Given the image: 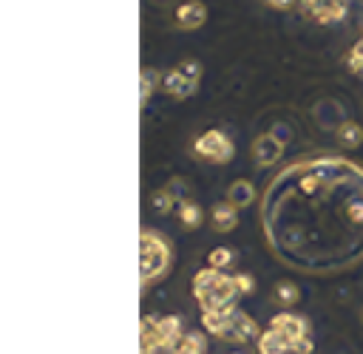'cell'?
I'll return each mask as SVG.
<instances>
[{"label": "cell", "instance_id": "1", "mask_svg": "<svg viewBox=\"0 0 363 354\" xmlns=\"http://www.w3.org/2000/svg\"><path fill=\"white\" fill-rule=\"evenodd\" d=\"M193 295L201 303V309H233L238 292L235 275H224L221 269H201L193 278Z\"/></svg>", "mask_w": 363, "mask_h": 354}, {"label": "cell", "instance_id": "2", "mask_svg": "<svg viewBox=\"0 0 363 354\" xmlns=\"http://www.w3.org/2000/svg\"><path fill=\"white\" fill-rule=\"evenodd\" d=\"M167 266H170L167 241L153 229H142V286H147L153 278H162Z\"/></svg>", "mask_w": 363, "mask_h": 354}, {"label": "cell", "instance_id": "3", "mask_svg": "<svg viewBox=\"0 0 363 354\" xmlns=\"http://www.w3.org/2000/svg\"><path fill=\"white\" fill-rule=\"evenodd\" d=\"M193 153L204 161H213V164H227L235 153L230 136H224L221 130H207L201 133L196 142H193Z\"/></svg>", "mask_w": 363, "mask_h": 354}, {"label": "cell", "instance_id": "4", "mask_svg": "<svg viewBox=\"0 0 363 354\" xmlns=\"http://www.w3.org/2000/svg\"><path fill=\"white\" fill-rule=\"evenodd\" d=\"M301 6L320 25L337 23V20L346 17V0H301Z\"/></svg>", "mask_w": 363, "mask_h": 354}, {"label": "cell", "instance_id": "5", "mask_svg": "<svg viewBox=\"0 0 363 354\" xmlns=\"http://www.w3.org/2000/svg\"><path fill=\"white\" fill-rule=\"evenodd\" d=\"M221 337H227V340H233V343H247V340H258V337H261V331H258V326H255V320H252V317H247L244 312L233 309L230 323H227V329H224V334H221Z\"/></svg>", "mask_w": 363, "mask_h": 354}, {"label": "cell", "instance_id": "6", "mask_svg": "<svg viewBox=\"0 0 363 354\" xmlns=\"http://www.w3.org/2000/svg\"><path fill=\"white\" fill-rule=\"evenodd\" d=\"M281 153H284V139H278V136H272V133H261V136L255 139V144H252V156H255V161H258L261 167L275 164V161L281 159Z\"/></svg>", "mask_w": 363, "mask_h": 354}, {"label": "cell", "instance_id": "7", "mask_svg": "<svg viewBox=\"0 0 363 354\" xmlns=\"http://www.w3.org/2000/svg\"><path fill=\"white\" fill-rule=\"evenodd\" d=\"M269 326L289 343V348H292V343H295L298 337H306V334H309L306 320H303V317H295V314H275Z\"/></svg>", "mask_w": 363, "mask_h": 354}, {"label": "cell", "instance_id": "8", "mask_svg": "<svg viewBox=\"0 0 363 354\" xmlns=\"http://www.w3.org/2000/svg\"><path fill=\"white\" fill-rule=\"evenodd\" d=\"M204 20H207V8H204V3H199V0H187V3H182V6L176 8V25H179L182 31H193V28H199Z\"/></svg>", "mask_w": 363, "mask_h": 354}, {"label": "cell", "instance_id": "9", "mask_svg": "<svg viewBox=\"0 0 363 354\" xmlns=\"http://www.w3.org/2000/svg\"><path fill=\"white\" fill-rule=\"evenodd\" d=\"M162 88L170 93V96H179V99H187L193 91H196V82H190L179 68H173V71H167L164 76H162Z\"/></svg>", "mask_w": 363, "mask_h": 354}, {"label": "cell", "instance_id": "10", "mask_svg": "<svg viewBox=\"0 0 363 354\" xmlns=\"http://www.w3.org/2000/svg\"><path fill=\"white\" fill-rule=\"evenodd\" d=\"M210 224H213V229L216 232H230L235 224H238V207L235 204H216L213 207V212H210Z\"/></svg>", "mask_w": 363, "mask_h": 354}, {"label": "cell", "instance_id": "11", "mask_svg": "<svg viewBox=\"0 0 363 354\" xmlns=\"http://www.w3.org/2000/svg\"><path fill=\"white\" fill-rule=\"evenodd\" d=\"M258 351H261V354H286V351H289V343L269 326V329L261 331V337H258Z\"/></svg>", "mask_w": 363, "mask_h": 354}, {"label": "cell", "instance_id": "12", "mask_svg": "<svg viewBox=\"0 0 363 354\" xmlns=\"http://www.w3.org/2000/svg\"><path fill=\"white\" fill-rule=\"evenodd\" d=\"M335 133H337V142L343 144V147H349V150H354V147H360V142H363V127L357 125V122H340L337 127H335Z\"/></svg>", "mask_w": 363, "mask_h": 354}, {"label": "cell", "instance_id": "13", "mask_svg": "<svg viewBox=\"0 0 363 354\" xmlns=\"http://www.w3.org/2000/svg\"><path fill=\"white\" fill-rule=\"evenodd\" d=\"M233 309H235V306H233ZM233 309H204V314H201L204 329H207L210 334H224V329H227V323H230Z\"/></svg>", "mask_w": 363, "mask_h": 354}, {"label": "cell", "instance_id": "14", "mask_svg": "<svg viewBox=\"0 0 363 354\" xmlns=\"http://www.w3.org/2000/svg\"><path fill=\"white\" fill-rule=\"evenodd\" d=\"M252 198H255V190H252L250 181L235 178V181L230 184V193H227V201H230V204H235V207H247V204H252Z\"/></svg>", "mask_w": 363, "mask_h": 354}, {"label": "cell", "instance_id": "15", "mask_svg": "<svg viewBox=\"0 0 363 354\" xmlns=\"http://www.w3.org/2000/svg\"><path fill=\"white\" fill-rule=\"evenodd\" d=\"M179 337H182V320L179 317H159V323H156V340L176 346Z\"/></svg>", "mask_w": 363, "mask_h": 354}, {"label": "cell", "instance_id": "16", "mask_svg": "<svg viewBox=\"0 0 363 354\" xmlns=\"http://www.w3.org/2000/svg\"><path fill=\"white\" fill-rule=\"evenodd\" d=\"M179 207V221L184 224V229H196L199 224H201V210L187 198V201H182V204H176Z\"/></svg>", "mask_w": 363, "mask_h": 354}, {"label": "cell", "instance_id": "17", "mask_svg": "<svg viewBox=\"0 0 363 354\" xmlns=\"http://www.w3.org/2000/svg\"><path fill=\"white\" fill-rule=\"evenodd\" d=\"M173 354H204V337L201 334H184V337H179V343H176V351Z\"/></svg>", "mask_w": 363, "mask_h": 354}, {"label": "cell", "instance_id": "18", "mask_svg": "<svg viewBox=\"0 0 363 354\" xmlns=\"http://www.w3.org/2000/svg\"><path fill=\"white\" fill-rule=\"evenodd\" d=\"M275 303H281V306H292V303H298V286L295 283H289V280H281V283H275Z\"/></svg>", "mask_w": 363, "mask_h": 354}, {"label": "cell", "instance_id": "19", "mask_svg": "<svg viewBox=\"0 0 363 354\" xmlns=\"http://www.w3.org/2000/svg\"><path fill=\"white\" fill-rule=\"evenodd\" d=\"M210 266L213 269H230L233 266V249H227V246H216V249H210Z\"/></svg>", "mask_w": 363, "mask_h": 354}, {"label": "cell", "instance_id": "20", "mask_svg": "<svg viewBox=\"0 0 363 354\" xmlns=\"http://www.w3.org/2000/svg\"><path fill=\"white\" fill-rule=\"evenodd\" d=\"M159 74L150 68V65H142V102H147V96L153 93V88L159 85Z\"/></svg>", "mask_w": 363, "mask_h": 354}, {"label": "cell", "instance_id": "21", "mask_svg": "<svg viewBox=\"0 0 363 354\" xmlns=\"http://www.w3.org/2000/svg\"><path fill=\"white\" fill-rule=\"evenodd\" d=\"M150 204H153V210H156V212L167 215V212L173 210V204H176V201H173V195H170L167 190H159V193H153V195H150Z\"/></svg>", "mask_w": 363, "mask_h": 354}, {"label": "cell", "instance_id": "22", "mask_svg": "<svg viewBox=\"0 0 363 354\" xmlns=\"http://www.w3.org/2000/svg\"><path fill=\"white\" fill-rule=\"evenodd\" d=\"M346 62H349V71H354V74H363V37H360V40L352 45V51H349Z\"/></svg>", "mask_w": 363, "mask_h": 354}, {"label": "cell", "instance_id": "23", "mask_svg": "<svg viewBox=\"0 0 363 354\" xmlns=\"http://www.w3.org/2000/svg\"><path fill=\"white\" fill-rule=\"evenodd\" d=\"M179 71H182L190 82H199V79H201V62H196V59H184V62H179Z\"/></svg>", "mask_w": 363, "mask_h": 354}, {"label": "cell", "instance_id": "24", "mask_svg": "<svg viewBox=\"0 0 363 354\" xmlns=\"http://www.w3.org/2000/svg\"><path fill=\"white\" fill-rule=\"evenodd\" d=\"M164 190L173 195V201H176V204L187 201V184H184V178H173V181H170Z\"/></svg>", "mask_w": 363, "mask_h": 354}, {"label": "cell", "instance_id": "25", "mask_svg": "<svg viewBox=\"0 0 363 354\" xmlns=\"http://www.w3.org/2000/svg\"><path fill=\"white\" fill-rule=\"evenodd\" d=\"M235 283H238V292H241V295H250V292L255 289V280H252L250 275H235Z\"/></svg>", "mask_w": 363, "mask_h": 354}, {"label": "cell", "instance_id": "26", "mask_svg": "<svg viewBox=\"0 0 363 354\" xmlns=\"http://www.w3.org/2000/svg\"><path fill=\"white\" fill-rule=\"evenodd\" d=\"M292 351H295V354H309V351H312V340H309V334H306V337H298V340L292 343Z\"/></svg>", "mask_w": 363, "mask_h": 354}, {"label": "cell", "instance_id": "27", "mask_svg": "<svg viewBox=\"0 0 363 354\" xmlns=\"http://www.w3.org/2000/svg\"><path fill=\"white\" fill-rule=\"evenodd\" d=\"M267 3H269L272 8H289V6L295 3V0H267Z\"/></svg>", "mask_w": 363, "mask_h": 354}]
</instances>
